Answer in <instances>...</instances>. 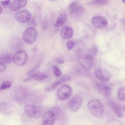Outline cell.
<instances>
[{"label":"cell","mask_w":125,"mask_h":125,"mask_svg":"<svg viewBox=\"0 0 125 125\" xmlns=\"http://www.w3.org/2000/svg\"><path fill=\"white\" fill-rule=\"evenodd\" d=\"M123 21L125 23V19H123Z\"/></svg>","instance_id":"1f68e13d"},{"label":"cell","mask_w":125,"mask_h":125,"mask_svg":"<svg viewBox=\"0 0 125 125\" xmlns=\"http://www.w3.org/2000/svg\"><path fill=\"white\" fill-rule=\"evenodd\" d=\"M90 51L92 53L95 55L97 53L98 49L96 45H94L90 50Z\"/></svg>","instance_id":"4316f807"},{"label":"cell","mask_w":125,"mask_h":125,"mask_svg":"<svg viewBox=\"0 0 125 125\" xmlns=\"http://www.w3.org/2000/svg\"><path fill=\"white\" fill-rule=\"evenodd\" d=\"M23 109L25 114L31 117L39 118L42 114L41 108L39 106L33 104H26L24 107Z\"/></svg>","instance_id":"7a4b0ae2"},{"label":"cell","mask_w":125,"mask_h":125,"mask_svg":"<svg viewBox=\"0 0 125 125\" xmlns=\"http://www.w3.org/2000/svg\"><path fill=\"white\" fill-rule=\"evenodd\" d=\"M30 77L31 79L33 78L36 81H40L46 79L47 76L44 73H37L32 74Z\"/></svg>","instance_id":"44dd1931"},{"label":"cell","mask_w":125,"mask_h":125,"mask_svg":"<svg viewBox=\"0 0 125 125\" xmlns=\"http://www.w3.org/2000/svg\"><path fill=\"white\" fill-rule=\"evenodd\" d=\"M56 119L55 115L50 110L44 115L42 120L43 125H53Z\"/></svg>","instance_id":"7c38bea8"},{"label":"cell","mask_w":125,"mask_h":125,"mask_svg":"<svg viewBox=\"0 0 125 125\" xmlns=\"http://www.w3.org/2000/svg\"><path fill=\"white\" fill-rule=\"evenodd\" d=\"M89 111L93 116L97 117H101L103 115L104 112V106L99 100L93 99L90 100L87 104Z\"/></svg>","instance_id":"6da1fadb"},{"label":"cell","mask_w":125,"mask_h":125,"mask_svg":"<svg viewBox=\"0 0 125 125\" xmlns=\"http://www.w3.org/2000/svg\"><path fill=\"white\" fill-rule=\"evenodd\" d=\"M11 86V83L9 81H6L3 83L0 87V90H2L10 88Z\"/></svg>","instance_id":"cb8c5ba5"},{"label":"cell","mask_w":125,"mask_h":125,"mask_svg":"<svg viewBox=\"0 0 125 125\" xmlns=\"http://www.w3.org/2000/svg\"><path fill=\"white\" fill-rule=\"evenodd\" d=\"M69 15L72 17L81 15L84 11V8L82 6L76 2L72 3L69 5Z\"/></svg>","instance_id":"ba28073f"},{"label":"cell","mask_w":125,"mask_h":125,"mask_svg":"<svg viewBox=\"0 0 125 125\" xmlns=\"http://www.w3.org/2000/svg\"><path fill=\"white\" fill-rule=\"evenodd\" d=\"M10 2V0H4L0 1V4L1 5L4 7H6L9 5Z\"/></svg>","instance_id":"83f0119b"},{"label":"cell","mask_w":125,"mask_h":125,"mask_svg":"<svg viewBox=\"0 0 125 125\" xmlns=\"http://www.w3.org/2000/svg\"><path fill=\"white\" fill-rule=\"evenodd\" d=\"M27 0H17L12 2L10 4L9 8L13 11H17L25 6L27 3Z\"/></svg>","instance_id":"9a60e30c"},{"label":"cell","mask_w":125,"mask_h":125,"mask_svg":"<svg viewBox=\"0 0 125 125\" xmlns=\"http://www.w3.org/2000/svg\"><path fill=\"white\" fill-rule=\"evenodd\" d=\"M52 68L53 70L54 74L57 77H59L61 75L62 72L59 69L56 65H53Z\"/></svg>","instance_id":"d4e9b609"},{"label":"cell","mask_w":125,"mask_h":125,"mask_svg":"<svg viewBox=\"0 0 125 125\" xmlns=\"http://www.w3.org/2000/svg\"><path fill=\"white\" fill-rule=\"evenodd\" d=\"M95 74L99 80L103 82L108 81L111 77V75L109 73L102 68H99L96 69Z\"/></svg>","instance_id":"8fae6325"},{"label":"cell","mask_w":125,"mask_h":125,"mask_svg":"<svg viewBox=\"0 0 125 125\" xmlns=\"http://www.w3.org/2000/svg\"><path fill=\"white\" fill-rule=\"evenodd\" d=\"M122 1L123 3L125 4V0H123Z\"/></svg>","instance_id":"d6a6232c"},{"label":"cell","mask_w":125,"mask_h":125,"mask_svg":"<svg viewBox=\"0 0 125 125\" xmlns=\"http://www.w3.org/2000/svg\"><path fill=\"white\" fill-rule=\"evenodd\" d=\"M55 115L56 118L61 119L63 116L62 111L61 108L59 107L54 106L52 107L50 110Z\"/></svg>","instance_id":"ffe728a7"},{"label":"cell","mask_w":125,"mask_h":125,"mask_svg":"<svg viewBox=\"0 0 125 125\" xmlns=\"http://www.w3.org/2000/svg\"><path fill=\"white\" fill-rule=\"evenodd\" d=\"M108 104L116 115L118 117H122L123 113L121 106L118 104L112 101H110Z\"/></svg>","instance_id":"e0dca14e"},{"label":"cell","mask_w":125,"mask_h":125,"mask_svg":"<svg viewBox=\"0 0 125 125\" xmlns=\"http://www.w3.org/2000/svg\"><path fill=\"white\" fill-rule=\"evenodd\" d=\"M96 86L98 92L105 98L109 97L111 94L110 88L104 84L98 83L96 84Z\"/></svg>","instance_id":"5bb4252c"},{"label":"cell","mask_w":125,"mask_h":125,"mask_svg":"<svg viewBox=\"0 0 125 125\" xmlns=\"http://www.w3.org/2000/svg\"><path fill=\"white\" fill-rule=\"evenodd\" d=\"M91 22L94 26L99 28H105L108 24L107 19L104 17L100 15L94 17L92 19Z\"/></svg>","instance_id":"30bf717a"},{"label":"cell","mask_w":125,"mask_h":125,"mask_svg":"<svg viewBox=\"0 0 125 125\" xmlns=\"http://www.w3.org/2000/svg\"><path fill=\"white\" fill-rule=\"evenodd\" d=\"M38 36L37 30L34 28L30 27L27 29L23 32L22 38L26 43L31 44L36 40Z\"/></svg>","instance_id":"3957f363"},{"label":"cell","mask_w":125,"mask_h":125,"mask_svg":"<svg viewBox=\"0 0 125 125\" xmlns=\"http://www.w3.org/2000/svg\"><path fill=\"white\" fill-rule=\"evenodd\" d=\"M1 62L4 63H10L13 61V57L10 54H4L0 57Z\"/></svg>","instance_id":"d6986e66"},{"label":"cell","mask_w":125,"mask_h":125,"mask_svg":"<svg viewBox=\"0 0 125 125\" xmlns=\"http://www.w3.org/2000/svg\"><path fill=\"white\" fill-rule=\"evenodd\" d=\"M31 14L28 10H24L17 12L15 14V18L17 21L23 23L29 21L31 18Z\"/></svg>","instance_id":"9c48e42d"},{"label":"cell","mask_w":125,"mask_h":125,"mask_svg":"<svg viewBox=\"0 0 125 125\" xmlns=\"http://www.w3.org/2000/svg\"><path fill=\"white\" fill-rule=\"evenodd\" d=\"M69 77L68 75H64L47 87L45 89V91L47 92H50L53 91L61 84L69 80Z\"/></svg>","instance_id":"4fadbf2b"},{"label":"cell","mask_w":125,"mask_h":125,"mask_svg":"<svg viewBox=\"0 0 125 125\" xmlns=\"http://www.w3.org/2000/svg\"><path fill=\"white\" fill-rule=\"evenodd\" d=\"M77 58L79 63L84 68L87 70H89L91 68L93 61V57L92 54L79 55Z\"/></svg>","instance_id":"277c9868"},{"label":"cell","mask_w":125,"mask_h":125,"mask_svg":"<svg viewBox=\"0 0 125 125\" xmlns=\"http://www.w3.org/2000/svg\"><path fill=\"white\" fill-rule=\"evenodd\" d=\"M75 45V43L73 41L70 40L68 41L67 43L66 47L68 50L72 49Z\"/></svg>","instance_id":"484cf974"},{"label":"cell","mask_w":125,"mask_h":125,"mask_svg":"<svg viewBox=\"0 0 125 125\" xmlns=\"http://www.w3.org/2000/svg\"><path fill=\"white\" fill-rule=\"evenodd\" d=\"M6 69V66L4 63L2 62L0 63V72L5 71Z\"/></svg>","instance_id":"f1b7e54d"},{"label":"cell","mask_w":125,"mask_h":125,"mask_svg":"<svg viewBox=\"0 0 125 125\" xmlns=\"http://www.w3.org/2000/svg\"><path fill=\"white\" fill-rule=\"evenodd\" d=\"M28 58V55L25 51L22 50H19L14 54L13 56V61L16 65L21 66L27 62Z\"/></svg>","instance_id":"52a82bcc"},{"label":"cell","mask_w":125,"mask_h":125,"mask_svg":"<svg viewBox=\"0 0 125 125\" xmlns=\"http://www.w3.org/2000/svg\"><path fill=\"white\" fill-rule=\"evenodd\" d=\"M67 19V16L65 13L61 14L58 17L54 26L57 28L62 26L65 23Z\"/></svg>","instance_id":"ac0fdd59"},{"label":"cell","mask_w":125,"mask_h":125,"mask_svg":"<svg viewBox=\"0 0 125 125\" xmlns=\"http://www.w3.org/2000/svg\"><path fill=\"white\" fill-rule=\"evenodd\" d=\"M108 2V1L107 0H94L91 1L89 4L93 5H104L107 4Z\"/></svg>","instance_id":"603a6c76"},{"label":"cell","mask_w":125,"mask_h":125,"mask_svg":"<svg viewBox=\"0 0 125 125\" xmlns=\"http://www.w3.org/2000/svg\"><path fill=\"white\" fill-rule=\"evenodd\" d=\"M123 109L125 111V105L124 106Z\"/></svg>","instance_id":"836d02e7"},{"label":"cell","mask_w":125,"mask_h":125,"mask_svg":"<svg viewBox=\"0 0 125 125\" xmlns=\"http://www.w3.org/2000/svg\"><path fill=\"white\" fill-rule=\"evenodd\" d=\"M73 33L72 28L69 26H66L64 27L61 30L60 35L63 38L68 39L72 37Z\"/></svg>","instance_id":"2e32d148"},{"label":"cell","mask_w":125,"mask_h":125,"mask_svg":"<svg viewBox=\"0 0 125 125\" xmlns=\"http://www.w3.org/2000/svg\"><path fill=\"white\" fill-rule=\"evenodd\" d=\"M59 64H61L64 62V61L61 58H57L55 60Z\"/></svg>","instance_id":"f546056e"},{"label":"cell","mask_w":125,"mask_h":125,"mask_svg":"<svg viewBox=\"0 0 125 125\" xmlns=\"http://www.w3.org/2000/svg\"><path fill=\"white\" fill-rule=\"evenodd\" d=\"M119 99L122 102L125 101V86H123L119 89L117 94Z\"/></svg>","instance_id":"7402d4cb"},{"label":"cell","mask_w":125,"mask_h":125,"mask_svg":"<svg viewBox=\"0 0 125 125\" xmlns=\"http://www.w3.org/2000/svg\"><path fill=\"white\" fill-rule=\"evenodd\" d=\"M0 14H1L2 11V7L0 6Z\"/></svg>","instance_id":"4dcf8cb0"},{"label":"cell","mask_w":125,"mask_h":125,"mask_svg":"<svg viewBox=\"0 0 125 125\" xmlns=\"http://www.w3.org/2000/svg\"><path fill=\"white\" fill-rule=\"evenodd\" d=\"M73 90L71 87L68 84H64L58 90L57 96L61 101L66 100L69 98L72 94Z\"/></svg>","instance_id":"5b68a950"},{"label":"cell","mask_w":125,"mask_h":125,"mask_svg":"<svg viewBox=\"0 0 125 125\" xmlns=\"http://www.w3.org/2000/svg\"><path fill=\"white\" fill-rule=\"evenodd\" d=\"M82 99L79 95H76L73 96L68 101V107L72 112H75L77 111L81 107Z\"/></svg>","instance_id":"8992f818"}]
</instances>
